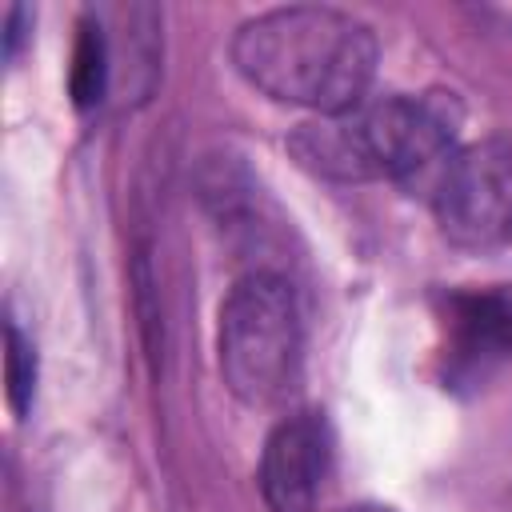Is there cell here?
Instances as JSON below:
<instances>
[{
    "instance_id": "8",
    "label": "cell",
    "mask_w": 512,
    "mask_h": 512,
    "mask_svg": "<svg viewBox=\"0 0 512 512\" xmlns=\"http://www.w3.org/2000/svg\"><path fill=\"white\" fill-rule=\"evenodd\" d=\"M344 512H392V508H384V504H352Z\"/></svg>"
},
{
    "instance_id": "4",
    "label": "cell",
    "mask_w": 512,
    "mask_h": 512,
    "mask_svg": "<svg viewBox=\"0 0 512 512\" xmlns=\"http://www.w3.org/2000/svg\"><path fill=\"white\" fill-rule=\"evenodd\" d=\"M432 192L436 224L464 252H500L512 244V136H488L456 148Z\"/></svg>"
},
{
    "instance_id": "3",
    "label": "cell",
    "mask_w": 512,
    "mask_h": 512,
    "mask_svg": "<svg viewBox=\"0 0 512 512\" xmlns=\"http://www.w3.org/2000/svg\"><path fill=\"white\" fill-rule=\"evenodd\" d=\"M220 372L252 408L280 404L300 376L304 328L292 284L280 272H248L220 304Z\"/></svg>"
},
{
    "instance_id": "6",
    "label": "cell",
    "mask_w": 512,
    "mask_h": 512,
    "mask_svg": "<svg viewBox=\"0 0 512 512\" xmlns=\"http://www.w3.org/2000/svg\"><path fill=\"white\" fill-rule=\"evenodd\" d=\"M108 40L100 20H80V36H76V52H72V72H68V88L72 100L80 108H92L104 96L108 84Z\"/></svg>"
},
{
    "instance_id": "2",
    "label": "cell",
    "mask_w": 512,
    "mask_h": 512,
    "mask_svg": "<svg viewBox=\"0 0 512 512\" xmlns=\"http://www.w3.org/2000/svg\"><path fill=\"white\" fill-rule=\"evenodd\" d=\"M456 136V116L440 96H380L316 116L288 140L292 156L324 180H428L436 184Z\"/></svg>"
},
{
    "instance_id": "1",
    "label": "cell",
    "mask_w": 512,
    "mask_h": 512,
    "mask_svg": "<svg viewBox=\"0 0 512 512\" xmlns=\"http://www.w3.org/2000/svg\"><path fill=\"white\" fill-rule=\"evenodd\" d=\"M232 60L264 96L332 116L364 100L376 76V36L336 8H272L240 24Z\"/></svg>"
},
{
    "instance_id": "7",
    "label": "cell",
    "mask_w": 512,
    "mask_h": 512,
    "mask_svg": "<svg viewBox=\"0 0 512 512\" xmlns=\"http://www.w3.org/2000/svg\"><path fill=\"white\" fill-rule=\"evenodd\" d=\"M4 376H8V404L16 416H24L36 392V356H32L28 336L16 324L4 328Z\"/></svg>"
},
{
    "instance_id": "5",
    "label": "cell",
    "mask_w": 512,
    "mask_h": 512,
    "mask_svg": "<svg viewBox=\"0 0 512 512\" xmlns=\"http://www.w3.org/2000/svg\"><path fill=\"white\" fill-rule=\"evenodd\" d=\"M332 464V432L320 412L284 416L260 456V492L272 512H312Z\"/></svg>"
}]
</instances>
